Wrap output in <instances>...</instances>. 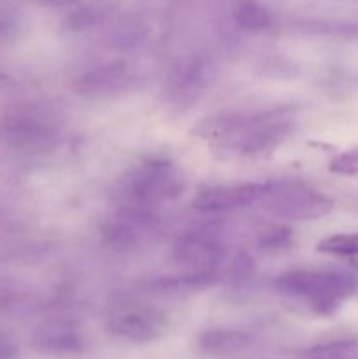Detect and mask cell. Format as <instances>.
Returning <instances> with one entry per match:
<instances>
[{"label": "cell", "mask_w": 358, "mask_h": 359, "mask_svg": "<svg viewBox=\"0 0 358 359\" xmlns=\"http://www.w3.org/2000/svg\"><path fill=\"white\" fill-rule=\"evenodd\" d=\"M200 347L211 354H234L249 346V337L235 330H209L199 339Z\"/></svg>", "instance_id": "9c48e42d"}, {"label": "cell", "mask_w": 358, "mask_h": 359, "mask_svg": "<svg viewBox=\"0 0 358 359\" xmlns=\"http://www.w3.org/2000/svg\"><path fill=\"white\" fill-rule=\"evenodd\" d=\"M318 251L332 256H358V233H336L318 242Z\"/></svg>", "instance_id": "30bf717a"}, {"label": "cell", "mask_w": 358, "mask_h": 359, "mask_svg": "<svg viewBox=\"0 0 358 359\" xmlns=\"http://www.w3.org/2000/svg\"><path fill=\"white\" fill-rule=\"evenodd\" d=\"M111 335L133 344H146L158 339L164 332V318L150 309H125L107 321Z\"/></svg>", "instance_id": "5b68a950"}, {"label": "cell", "mask_w": 358, "mask_h": 359, "mask_svg": "<svg viewBox=\"0 0 358 359\" xmlns=\"http://www.w3.org/2000/svg\"><path fill=\"white\" fill-rule=\"evenodd\" d=\"M330 172L339 175L358 177V147L344 151L339 156L333 158L332 163H330Z\"/></svg>", "instance_id": "8fae6325"}, {"label": "cell", "mask_w": 358, "mask_h": 359, "mask_svg": "<svg viewBox=\"0 0 358 359\" xmlns=\"http://www.w3.org/2000/svg\"><path fill=\"white\" fill-rule=\"evenodd\" d=\"M267 184H237V186H218V188L206 189L195 200V205L200 210H230L251 205L263 198Z\"/></svg>", "instance_id": "8992f818"}, {"label": "cell", "mask_w": 358, "mask_h": 359, "mask_svg": "<svg viewBox=\"0 0 358 359\" xmlns=\"http://www.w3.org/2000/svg\"><path fill=\"white\" fill-rule=\"evenodd\" d=\"M262 200L270 212L291 221L318 219L333 209L329 196L300 184H269Z\"/></svg>", "instance_id": "3957f363"}, {"label": "cell", "mask_w": 358, "mask_h": 359, "mask_svg": "<svg viewBox=\"0 0 358 359\" xmlns=\"http://www.w3.org/2000/svg\"><path fill=\"white\" fill-rule=\"evenodd\" d=\"M221 258V248L211 237L192 233L185 235L175 245V259L195 269H211Z\"/></svg>", "instance_id": "ba28073f"}, {"label": "cell", "mask_w": 358, "mask_h": 359, "mask_svg": "<svg viewBox=\"0 0 358 359\" xmlns=\"http://www.w3.org/2000/svg\"><path fill=\"white\" fill-rule=\"evenodd\" d=\"M290 111L274 109L249 114H228L200 123L197 133L216 139L239 153H263L277 146L291 130Z\"/></svg>", "instance_id": "6da1fadb"}, {"label": "cell", "mask_w": 358, "mask_h": 359, "mask_svg": "<svg viewBox=\"0 0 358 359\" xmlns=\"http://www.w3.org/2000/svg\"><path fill=\"white\" fill-rule=\"evenodd\" d=\"M346 346H336V347H325V349H319L316 354V359H350L344 358V351Z\"/></svg>", "instance_id": "7c38bea8"}, {"label": "cell", "mask_w": 358, "mask_h": 359, "mask_svg": "<svg viewBox=\"0 0 358 359\" xmlns=\"http://www.w3.org/2000/svg\"><path fill=\"white\" fill-rule=\"evenodd\" d=\"M34 344L41 353L51 356H77L83 351V339L76 326L67 321H51L37 328Z\"/></svg>", "instance_id": "52a82bcc"}, {"label": "cell", "mask_w": 358, "mask_h": 359, "mask_svg": "<svg viewBox=\"0 0 358 359\" xmlns=\"http://www.w3.org/2000/svg\"><path fill=\"white\" fill-rule=\"evenodd\" d=\"M179 182L174 170L165 163H150L133 172L123 186V198L130 207L144 210L146 207L178 195Z\"/></svg>", "instance_id": "277c9868"}, {"label": "cell", "mask_w": 358, "mask_h": 359, "mask_svg": "<svg viewBox=\"0 0 358 359\" xmlns=\"http://www.w3.org/2000/svg\"><path fill=\"white\" fill-rule=\"evenodd\" d=\"M277 287L290 297L307 302L318 316H330L357 291V280L330 270H291L277 279Z\"/></svg>", "instance_id": "7a4b0ae2"}]
</instances>
